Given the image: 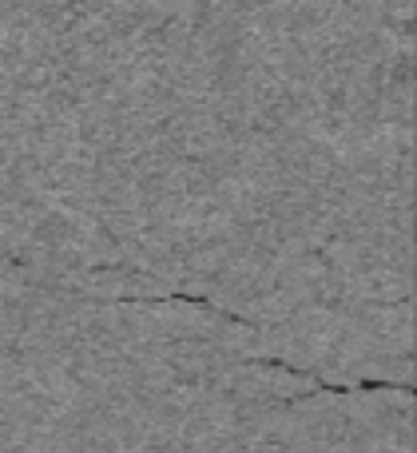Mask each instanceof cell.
<instances>
[{"label": "cell", "mask_w": 417, "mask_h": 453, "mask_svg": "<svg viewBox=\"0 0 417 453\" xmlns=\"http://www.w3.org/2000/svg\"><path fill=\"white\" fill-rule=\"evenodd\" d=\"M140 4L163 8V12H167V8H179V12H187V8H191V12H195V8H203V0H140Z\"/></svg>", "instance_id": "cell-1"}]
</instances>
